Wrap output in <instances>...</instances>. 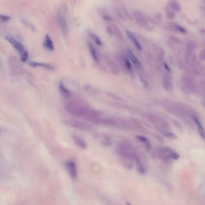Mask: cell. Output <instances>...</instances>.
Instances as JSON below:
<instances>
[{"label":"cell","mask_w":205,"mask_h":205,"mask_svg":"<svg viewBox=\"0 0 205 205\" xmlns=\"http://www.w3.org/2000/svg\"><path fill=\"white\" fill-rule=\"evenodd\" d=\"M98 125L110 126L112 127L123 129L134 128L136 125L135 123L131 122L128 120L120 117H99L94 122Z\"/></svg>","instance_id":"cell-2"},{"label":"cell","mask_w":205,"mask_h":205,"mask_svg":"<svg viewBox=\"0 0 205 205\" xmlns=\"http://www.w3.org/2000/svg\"><path fill=\"white\" fill-rule=\"evenodd\" d=\"M116 152L120 158L128 162L134 160L137 154L133 146L126 141L120 142L116 148Z\"/></svg>","instance_id":"cell-3"},{"label":"cell","mask_w":205,"mask_h":205,"mask_svg":"<svg viewBox=\"0 0 205 205\" xmlns=\"http://www.w3.org/2000/svg\"><path fill=\"white\" fill-rule=\"evenodd\" d=\"M158 130L160 131V132L162 134V135L165 137H167L169 138H171V139H175L176 138V136L167 129H158Z\"/></svg>","instance_id":"cell-30"},{"label":"cell","mask_w":205,"mask_h":205,"mask_svg":"<svg viewBox=\"0 0 205 205\" xmlns=\"http://www.w3.org/2000/svg\"><path fill=\"white\" fill-rule=\"evenodd\" d=\"M127 205H131L129 203H128V202H127Z\"/></svg>","instance_id":"cell-37"},{"label":"cell","mask_w":205,"mask_h":205,"mask_svg":"<svg viewBox=\"0 0 205 205\" xmlns=\"http://www.w3.org/2000/svg\"><path fill=\"white\" fill-rule=\"evenodd\" d=\"M65 123L72 128L78 129L83 131H90L92 129V126L84 122L75 119H68L65 121Z\"/></svg>","instance_id":"cell-6"},{"label":"cell","mask_w":205,"mask_h":205,"mask_svg":"<svg viewBox=\"0 0 205 205\" xmlns=\"http://www.w3.org/2000/svg\"><path fill=\"white\" fill-rule=\"evenodd\" d=\"M162 84L164 88L168 91H171L173 88V83L172 77L170 74H165L163 77Z\"/></svg>","instance_id":"cell-13"},{"label":"cell","mask_w":205,"mask_h":205,"mask_svg":"<svg viewBox=\"0 0 205 205\" xmlns=\"http://www.w3.org/2000/svg\"><path fill=\"white\" fill-rule=\"evenodd\" d=\"M134 161L138 172L141 174H145L146 172L145 166L140 158V156L138 154H137V155L136 156Z\"/></svg>","instance_id":"cell-14"},{"label":"cell","mask_w":205,"mask_h":205,"mask_svg":"<svg viewBox=\"0 0 205 205\" xmlns=\"http://www.w3.org/2000/svg\"><path fill=\"white\" fill-rule=\"evenodd\" d=\"M88 34H89L90 37L93 40L94 42L96 43L98 45L101 46L102 45V42L101 39H100V37L97 34H95V33L92 32V31H88Z\"/></svg>","instance_id":"cell-29"},{"label":"cell","mask_w":205,"mask_h":205,"mask_svg":"<svg viewBox=\"0 0 205 205\" xmlns=\"http://www.w3.org/2000/svg\"><path fill=\"white\" fill-rule=\"evenodd\" d=\"M105 62H106L107 66H108V68H110L112 74H116V75L119 74V68L118 67V65L116 64V63L114 60L107 56L105 57Z\"/></svg>","instance_id":"cell-12"},{"label":"cell","mask_w":205,"mask_h":205,"mask_svg":"<svg viewBox=\"0 0 205 205\" xmlns=\"http://www.w3.org/2000/svg\"><path fill=\"white\" fill-rule=\"evenodd\" d=\"M164 66L165 67V69H167V70L169 72V71H170V69L169 68V67L168 66V65L166 64V63H165L164 64Z\"/></svg>","instance_id":"cell-36"},{"label":"cell","mask_w":205,"mask_h":205,"mask_svg":"<svg viewBox=\"0 0 205 205\" xmlns=\"http://www.w3.org/2000/svg\"><path fill=\"white\" fill-rule=\"evenodd\" d=\"M170 28L174 31H176L182 34H185L187 33V30L183 26H180L178 24H170Z\"/></svg>","instance_id":"cell-27"},{"label":"cell","mask_w":205,"mask_h":205,"mask_svg":"<svg viewBox=\"0 0 205 205\" xmlns=\"http://www.w3.org/2000/svg\"><path fill=\"white\" fill-rule=\"evenodd\" d=\"M29 66L33 68H36V67H41L43 68L50 69V70H52L54 69V66H52L50 64L45 63H41V62H37V61H30L28 62Z\"/></svg>","instance_id":"cell-18"},{"label":"cell","mask_w":205,"mask_h":205,"mask_svg":"<svg viewBox=\"0 0 205 205\" xmlns=\"http://www.w3.org/2000/svg\"><path fill=\"white\" fill-rule=\"evenodd\" d=\"M199 58H200V60L202 61H205V49H203L200 52Z\"/></svg>","instance_id":"cell-34"},{"label":"cell","mask_w":205,"mask_h":205,"mask_svg":"<svg viewBox=\"0 0 205 205\" xmlns=\"http://www.w3.org/2000/svg\"><path fill=\"white\" fill-rule=\"evenodd\" d=\"M182 86L185 88L186 90L191 91L194 89V84H195L194 80L191 77H189L187 75H184L182 78Z\"/></svg>","instance_id":"cell-10"},{"label":"cell","mask_w":205,"mask_h":205,"mask_svg":"<svg viewBox=\"0 0 205 205\" xmlns=\"http://www.w3.org/2000/svg\"><path fill=\"white\" fill-rule=\"evenodd\" d=\"M118 60L120 63L122 64V66L124 67V68H126L128 70H132V65L131 63L130 60L128 57V55H120L118 57Z\"/></svg>","instance_id":"cell-15"},{"label":"cell","mask_w":205,"mask_h":205,"mask_svg":"<svg viewBox=\"0 0 205 205\" xmlns=\"http://www.w3.org/2000/svg\"><path fill=\"white\" fill-rule=\"evenodd\" d=\"M126 34H127L129 39L131 41V42L134 45V46L136 47L137 50L141 51L142 50L141 45L140 43V42L138 41V40L137 39V37L134 36V34H133L132 33H131V31H128V30L126 31Z\"/></svg>","instance_id":"cell-20"},{"label":"cell","mask_w":205,"mask_h":205,"mask_svg":"<svg viewBox=\"0 0 205 205\" xmlns=\"http://www.w3.org/2000/svg\"><path fill=\"white\" fill-rule=\"evenodd\" d=\"M28 59V52L26 50L22 54H21V59L22 62H26Z\"/></svg>","instance_id":"cell-31"},{"label":"cell","mask_w":205,"mask_h":205,"mask_svg":"<svg viewBox=\"0 0 205 205\" xmlns=\"http://www.w3.org/2000/svg\"><path fill=\"white\" fill-rule=\"evenodd\" d=\"M57 21L61 32L64 34H66L68 30L67 21L63 13L61 11H59L57 14Z\"/></svg>","instance_id":"cell-9"},{"label":"cell","mask_w":205,"mask_h":205,"mask_svg":"<svg viewBox=\"0 0 205 205\" xmlns=\"http://www.w3.org/2000/svg\"><path fill=\"white\" fill-rule=\"evenodd\" d=\"M145 117L149 122L152 123L155 125L157 126L158 129H167L169 127L168 123L158 115H155L151 113H147Z\"/></svg>","instance_id":"cell-5"},{"label":"cell","mask_w":205,"mask_h":205,"mask_svg":"<svg viewBox=\"0 0 205 205\" xmlns=\"http://www.w3.org/2000/svg\"><path fill=\"white\" fill-rule=\"evenodd\" d=\"M0 18H1V20L4 22H7L11 19L10 17H9L8 15H1Z\"/></svg>","instance_id":"cell-33"},{"label":"cell","mask_w":205,"mask_h":205,"mask_svg":"<svg viewBox=\"0 0 205 205\" xmlns=\"http://www.w3.org/2000/svg\"><path fill=\"white\" fill-rule=\"evenodd\" d=\"M127 55H128V57L129 60H131V61L135 66H136L137 67H141V64L140 61L138 60V59L130 50H128Z\"/></svg>","instance_id":"cell-22"},{"label":"cell","mask_w":205,"mask_h":205,"mask_svg":"<svg viewBox=\"0 0 205 205\" xmlns=\"http://www.w3.org/2000/svg\"><path fill=\"white\" fill-rule=\"evenodd\" d=\"M102 17L105 20H107V21H112V18L110 15H107V14H103Z\"/></svg>","instance_id":"cell-35"},{"label":"cell","mask_w":205,"mask_h":205,"mask_svg":"<svg viewBox=\"0 0 205 205\" xmlns=\"http://www.w3.org/2000/svg\"></svg>","instance_id":"cell-38"},{"label":"cell","mask_w":205,"mask_h":205,"mask_svg":"<svg viewBox=\"0 0 205 205\" xmlns=\"http://www.w3.org/2000/svg\"><path fill=\"white\" fill-rule=\"evenodd\" d=\"M65 167L68 172L70 177L74 180L77 179L78 176V169L77 164L73 160H69L65 163Z\"/></svg>","instance_id":"cell-7"},{"label":"cell","mask_w":205,"mask_h":205,"mask_svg":"<svg viewBox=\"0 0 205 205\" xmlns=\"http://www.w3.org/2000/svg\"><path fill=\"white\" fill-rule=\"evenodd\" d=\"M193 119L194 120V123L196 125L197 128V131L198 132L199 134V135L200 136L201 138L205 141V129L203 126L202 125L201 122L200 121V120L198 119V118L197 116H194L193 117H192Z\"/></svg>","instance_id":"cell-17"},{"label":"cell","mask_w":205,"mask_h":205,"mask_svg":"<svg viewBox=\"0 0 205 205\" xmlns=\"http://www.w3.org/2000/svg\"><path fill=\"white\" fill-rule=\"evenodd\" d=\"M59 90L61 95L66 98H70L72 95L71 92L65 87L63 83H60L59 84Z\"/></svg>","instance_id":"cell-24"},{"label":"cell","mask_w":205,"mask_h":205,"mask_svg":"<svg viewBox=\"0 0 205 205\" xmlns=\"http://www.w3.org/2000/svg\"><path fill=\"white\" fill-rule=\"evenodd\" d=\"M133 15L139 25L145 26L147 24V21L142 12L140 11H134L133 12Z\"/></svg>","instance_id":"cell-16"},{"label":"cell","mask_w":205,"mask_h":205,"mask_svg":"<svg viewBox=\"0 0 205 205\" xmlns=\"http://www.w3.org/2000/svg\"><path fill=\"white\" fill-rule=\"evenodd\" d=\"M73 140L75 145L80 149H86L87 148V143L86 141L81 137L78 136H72Z\"/></svg>","instance_id":"cell-19"},{"label":"cell","mask_w":205,"mask_h":205,"mask_svg":"<svg viewBox=\"0 0 205 205\" xmlns=\"http://www.w3.org/2000/svg\"><path fill=\"white\" fill-rule=\"evenodd\" d=\"M88 48L89 51L90 52L91 56L92 57L93 60H94L96 63L99 62V57L98 54V52L96 51V48H94V46L92 43H88Z\"/></svg>","instance_id":"cell-23"},{"label":"cell","mask_w":205,"mask_h":205,"mask_svg":"<svg viewBox=\"0 0 205 205\" xmlns=\"http://www.w3.org/2000/svg\"><path fill=\"white\" fill-rule=\"evenodd\" d=\"M43 46L44 47L49 51H54V45L52 41L50 36L48 34H46L44 38L43 41Z\"/></svg>","instance_id":"cell-21"},{"label":"cell","mask_w":205,"mask_h":205,"mask_svg":"<svg viewBox=\"0 0 205 205\" xmlns=\"http://www.w3.org/2000/svg\"><path fill=\"white\" fill-rule=\"evenodd\" d=\"M65 109L70 115L82 119L94 122L99 118V113L90 105L80 101H70L65 105Z\"/></svg>","instance_id":"cell-1"},{"label":"cell","mask_w":205,"mask_h":205,"mask_svg":"<svg viewBox=\"0 0 205 205\" xmlns=\"http://www.w3.org/2000/svg\"><path fill=\"white\" fill-rule=\"evenodd\" d=\"M107 31L110 36H115L120 40L123 39V36L119 27L116 26H109L107 27Z\"/></svg>","instance_id":"cell-11"},{"label":"cell","mask_w":205,"mask_h":205,"mask_svg":"<svg viewBox=\"0 0 205 205\" xmlns=\"http://www.w3.org/2000/svg\"><path fill=\"white\" fill-rule=\"evenodd\" d=\"M5 39L6 41L11 44V45L13 47V48L19 53L22 54L26 50L24 46V45L22 43H20L17 40H16L15 38L12 37L11 36L6 35L5 36Z\"/></svg>","instance_id":"cell-8"},{"label":"cell","mask_w":205,"mask_h":205,"mask_svg":"<svg viewBox=\"0 0 205 205\" xmlns=\"http://www.w3.org/2000/svg\"><path fill=\"white\" fill-rule=\"evenodd\" d=\"M167 17L169 19H173L174 17V12L171 10V9H170L169 7L167 8Z\"/></svg>","instance_id":"cell-32"},{"label":"cell","mask_w":205,"mask_h":205,"mask_svg":"<svg viewBox=\"0 0 205 205\" xmlns=\"http://www.w3.org/2000/svg\"><path fill=\"white\" fill-rule=\"evenodd\" d=\"M169 7L174 12H179L182 10V7L179 2L177 1H171L169 2Z\"/></svg>","instance_id":"cell-25"},{"label":"cell","mask_w":205,"mask_h":205,"mask_svg":"<svg viewBox=\"0 0 205 205\" xmlns=\"http://www.w3.org/2000/svg\"><path fill=\"white\" fill-rule=\"evenodd\" d=\"M115 11L117 13V15L119 16L120 17L122 18H124L128 17V13L127 11L126 10V9H125L122 6H118L116 7L115 9Z\"/></svg>","instance_id":"cell-28"},{"label":"cell","mask_w":205,"mask_h":205,"mask_svg":"<svg viewBox=\"0 0 205 205\" xmlns=\"http://www.w3.org/2000/svg\"><path fill=\"white\" fill-rule=\"evenodd\" d=\"M137 140L140 141L141 143H142L145 146L146 150H150L151 149V144L150 141L146 138L143 136H136Z\"/></svg>","instance_id":"cell-26"},{"label":"cell","mask_w":205,"mask_h":205,"mask_svg":"<svg viewBox=\"0 0 205 205\" xmlns=\"http://www.w3.org/2000/svg\"><path fill=\"white\" fill-rule=\"evenodd\" d=\"M155 156L164 161H169L171 160H178L180 158L179 154L168 146L156 148L155 150Z\"/></svg>","instance_id":"cell-4"}]
</instances>
